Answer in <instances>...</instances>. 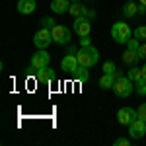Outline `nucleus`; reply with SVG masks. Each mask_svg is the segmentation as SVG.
Segmentation results:
<instances>
[{"instance_id": "25", "label": "nucleus", "mask_w": 146, "mask_h": 146, "mask_svg": "<svg viewBox=\"0 0 146 146\" xmlns=\"http://www.w3.org/2000/svg\"><path fill=\"white\" fill-rule=\"evenodd\" d=\"M138 119H142V121H146V101L144 103H140V107H138Z\"/></svg>"}, {"instance_id": "27", "label": "nucleus", "mask_w": 146, "mask_h": 146, "mask_svg": "<svg viewBox=\"0 0 146 146\" xmlns=\"http://www.w3.org/2000/svg\"><path fill=\"white\" fill-rule=\"evenodd\" d=\"M129 144H131V142H129L127 138H117V140H115V146H129Z\"/></svg>"}, {"instance_id": "22", "label": "nucleus", "mask_w": 146, "mask_h": 146, "mask_svg": "<svg viewBox=\"0 0 146 146\" xmlns=\"http://www.w3.org/2000/svg\"><path fill=\"white\" fill-rule=\"evenodd\" d=\"M135 84H136V94L138 96H146V78L136 80Z\"/></svg>"}, {"instance_id": "6", "label": "nucleus", "mask_w": 146, "mask_h": 146, "mask_svg": "<svg viewBox=\"0 0 146 146\" xmlns=\"http://www.w3.org/2000/svg\"><path fill=\"white\" fill-rule=\"evenodd\" d=\"M51 31H53V41H55L56 45H66L68 41H70V29H68L66 25H58L56 23Z\"/></svg>"}, {"instance_id": "28", "label": "nucleus", "mask_w": 146, "mask_h": 146, "mask_svg": "<svg viewBox=\"0 0 146 146\" xmlns=\"http://www.w3.org/2000/svg\"><path fill=\"white\" fill-rule=\"evenodd\" d=\"M80 43H82V47H86V45H92V43H90V37H88V35H84V37L80 39Z\"/></svg>"}, {"instance_id": "20", "label": "nucleus", "mask_w": 146, "mask_h": 146, "mask_svg": "<svg viewBox=\"0 0 146 146\" xmlns=\"http://www.w3.org/2000/svg\"><path fill=\"white\" fill-rule=\"evenodd\" d=\"M133 37H136L138 41H146V25H138L133 31Z\"/></svg>"}, {"instance_id": "11", "label": "nucleus", "mask_w": 146, "mask_h": 146, "mask_svg": "<svg viewBox=\"0 0 146 146\" xmlns=\"http://www.w3.org/2000/svg\"><path fill=\"white\" fill-rule=\"evenodd\" d=\"M68 14H70V16H74V18H82V16H86V18H94V12H90L86 6H82L80 2H72Z\"/></svg>"}, {"instance_id": "29", "label": "nucleus", "mask_w": 146, "mask_h": 146, "mask_svg": "<svg viewBox=\"0 0 146 146\" xmlns=\"http://www.w3.org/2000/svg\"><path fill=\"white\" fill-rule=\"evenodd\" d=\"M140 74H142V78H146V64L140 68Z\"/></svg>"}, {"instance_id": "24", "label": "nucleus", "mask_w": 146, "mask_h": 146, "mask_svg": "<svg viewBox=\"0 0 146 146\" xmlns=\"http://www.w3.org/2000/svg\"><path fill=\"white\" fill-rule=\"evenodd\" d=\"M41 27H47V29H53V27H55L56 23H55V20H53V18H41Z\"/></svg>"}, {"instance_id": "23", "label": "nucleus", "mask_w": 146, "mask_h": 146, "mask_svg": "<svg viewBox=\"0 0 146 146\" xmlns=\"http://www.w3.org/2000/svg\"><path fill=\"white\" fill-rule=\"evenodd\" d=\"M127 49H133V51L138 53V49H140V41H138L136 37H131V39L127 41Z\"/></svg>"}, {"instance_id": "30", "label": "nucleus", "mask_w": 146, "mask_h": 146, "mask_svg": "<svg viewBox=\"0 0 146 146\" xmlns=\"http://www.w3.org/2000/svg\"><path fill=\"white\" fill-rule=\"evenodd\" d=\"M138 2H140V4H142V6H146V0H138Z\"/></svg>"}, {"instance_id": "10", "label": "nucleus", "mask_w": 146, "mask_h": 146, "mask_svg": "<svg viewBox=\"0 0 146 146\" xmlns=\"http://www.w3.org/2000/svg\"><path fill=\"white\" fill-rule=\"evenodd\" d=\"M78 66H80L78 56L74 55V53H68V55H64L62 62H60V68H62L64 72H74V70H76Z\"/></svg>"}, {"instance_id": "8", "label": "nucleus", "mask_w": 146, "mask_h": 146, "mask_svg": "<svg viewBox=\"0 0 146 146\" xmlns=\"http://www.w3.org/2000/svg\"><path fill=\"white\" fill-rule=\"evenodd\" d=\"M74 31H76V35H80V37H84V35H90V31H92L90 18H86V16H82V18H76V20H74Z\"/></svg>"}, {"instance_id": "15", "label": "nucleus", "mask_w": 146, "mask_h": 146, "mask_svg": "<svg viewBox=\"0 0 146 146\" xmlns=\"http://www.w3.org/2000/svg\"><path fill=\"white\" fill-rule=\"evenodd\" d=\"M138 58H140L138 53L133 51V49H127V51L123 53V62L127 64V66H135L136 62H138Z\"/></svg>"}, {"instance_id": "1", "label": "nucleus", "mask_w": 146, "mask_h": 146, "mask_svg": "<svg viewBox=\"0 0 146 146\" xmlns=\"http://www.w3.org/2000/svg\"><path fill=\"white\" fill-rule=\"evenodd\" d=\"M76 56H78L80 66L92 68L100 60V51H98L96 47H92V45H86V47H80V51L76 53Z\"/></svg>"}, {"instance_id": "12", "label": "nucleus", "mask_w": 146, "mask_h": 146, "mask_svg": "<svg viewBox=\"0 0 146 146\" xmlns=\"http://www.w3.org/2000/svg\"><path fill=\"white\" fill-rule=\"evenodd\" d=\"M56 78V74L51 70V68H41V70H37V74H35V80H37V84H51L53 80Z\"/></svg>"}, {"instance_id": "13", "label": "nucleus", "mask_w": 146, "mask_h": 146, "mask_svg": "<svg viewBox=\"0 0 146 146\" xmlns=\"http://www.w3.org/2000/svg\"><path fill=\"white\" fill-rule=\"evenodd\" d=\"M16 8H18V12H20V14L27 16V14H33V12H35L37 2H35V0H20Z\"/></svg>"}, {"instance_id": "31", "label": "nucleus", "mask_w": 146, "mask_h": 146, "mask_svg": "<svg viewBox=\"0 0 146 146\" xmlns=\"http://www.w3.org/2000/svg\"><path fill=\"white\" fill-rule=\"evenodd\" d=\"M70 2H80V0H70Z\"/></svg>"}, {"instance_id": "17", "label": "nucleus", "mask_w": 146, "mask_h": 146, "mask_svg": "<svg viewBox=\"0 0 146 146\" xmlns=\"http://www.w3.org/2000/svg\"><path fill=\"white\" fill-rule=\"evenodd\" d=\"M136 14H138V6H136L135 2H127L123 6V16L125 18H135Z\"/></svg>"}, {"instance_id": "14", "label": "nucleus", "mask_w": 146, "mask_h": 146, "mask_svg": "<svg viewBox=\"0 0 146 146\" xmlns=\"http://www.w3.org/2000/svg\"><path fill=\"white\" fill-rule=\"evenodd\" d=\"M70 0H53L51 2V10L55 12V14H66L70 10Z\"/></svg>"}, {"instance_id": "2", "label": "nucleus", "mask_w": 146, "mask_h": 146, "mask_svg": "<svg viewBox=\"0 0 146 146\" xmlns=\"http://www.w3.org/2000/svg\"><path fill=\"white\" fill-rule=\"evenodd\" d=\"M111 37L115 39V43H127L133 37V31L125 22H117L111 25Z\"/></svg>"}, {"instance_id": "16", "label": "nucleus", "mask_w": 146, "mask_h": 146, "mask_svg": "<svg viewBox=\"0 0 146 146\" xmlns=\"http://www.w3.org/2000/svg\"><path fill=\"white\" fill-rule=\"evenodd\" d=\"M117 78H119V76H115V74H103L101 80H100V88L101 90H113Z\"/></svg>"}, {"instance_id": "3", "label": "nucleus", "mask_w": 146, "mask_h": 146, "mask_svg": "<svg viewBox=\"0 0 146 146\" xmlns=\"http://www.w3.org/2000/svg\"><path fill=\"white\" fill-rule=\"evenodd\" d=\"M113 92L117 98H129L133 94V80L129 76H119L115 80V86H113Z\"/></svg>"}, {"instance_id": "4", "label": "nucleus", "mask_w": 146, "mask_h": 146, "mask_svg": "<svg viewBox=\"0 0 146 146\" xmlns=\"http://www.w3.org/2000/svg\"><path fill=\"white\" fill-rule=\"evenodd\" d=\"M51 43H55V41H53V31L47 29V27H41V29L33 35V45L37 47V49H47Z\"/></svg>"}, {"instance_id": "9", "label": "nucleus", "mask_w": 146, "mask_h": 146, "mask_svg": "<svg viewBox=\"0 0 146 146\" xmlns=\"http://www.w3.org/2000/svg\"><path fill=\"white\" fill-rule=\"evenodd\" d=\"M136 117H138V113H136L133 107H121L119 113H117V121L121 125H131Z\"/></svg>"}, {"instance_id": "5", "label": "nucleus", "mask_w": 146, "mask_h": 146, "mask_svg": "<svg viewBox=\"0 0 146 146\" xmlns=\"http://www.w3.org/2000/svg\"><path fill=\"white\" fill-rule=\"evenodd\" d=\"M49 60H51V56H49V53H47L45 49H37V53L31 56L29 68H33L35 72H37V70H41V68L49 66Z\"/></svg>"}, {"instance_id": "7", "label": "nucleus", "mask_w": 146, "mask_h": 146, "mask_svg": "<svg viewBox=\"0 0 146 146\" xmlns=\"http://www.w3.org/2000/svg\"><path fill=\"white\" fill-rule=\"evenodd\" d=\"M129 135H131V138H142L146 135V121L136 117L135 121L129 125Z\"/></svg>"}, {"instance_id": "18", "label": "nucleus", "mask_w": 146, "mask_h": 146, "mask_svg": "<svg viewBox=\"0 0 146 146\" xmlns=\"http://www.w3.org/2000/svg\"><path fill=\"white\" fill-rule=\"evenodd\" d=\"M72 76H74V80H78V82H86V80H88V68L78 66L72 72Z\"/></svg>"}, {"instance_id": "21", "label": "nucleus", "mask_w": 146, "mask_h": 146, "mask_svg": "<svg viewBox=\"0 0 146 146\" xmlns=\"http://www.w3.org/2000/svg\"><path fill=\"white\" fill-rule=\"evenodd\" d=\"M129 78L133 80V82H136V80L142 78V74H140V68H136V64L129 68Z\"/></svg>"}, {"instance_id": "26", "label": "nucleus", "mask_w": 146, "mask_h": 146, "mask_svg": "<svg viewBox=\"0 0 146 146\" xmlns=\"http://www.w3.org/2000/svg\"><path fill=\"white\" fill-rule=\"evenodd\" d=\"M138 56H140V58H146V41L140 45V49H138Z\"/></svg>"}, {"instance_id": "19", "label": "nucleus", "mask_w": 146, "mask_h": 146, "mask_svg": "<svg viewBox=\"0 0 146 146\" xmlns=\"http://www.w3.org/2000/svg\"><path fill=\"white\" fill-rule=\"evenodd\" d=\"M103 74H115V76H121L113 60H107V62H103Z\"/></svg>"}]
</instances>
